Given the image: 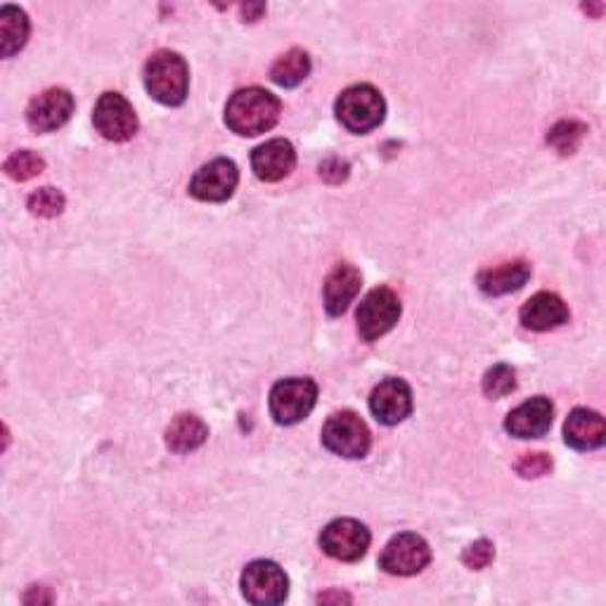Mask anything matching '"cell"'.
Listing matches in <instances>:
<instances>
[{"label":"cell","mask_w":606,"mask_h":606,"mask_svg":"<svg viewBox=\"0 0 606 606\" xmlns=\"http://www.w3.org/2000/svg\"><path fill=\"white\" fill-rule=\"evenodd\" d=\"M322 443L330 453L346 458V460H360L368 455L372 445V433L368 425L350 411L332 415L325 427H322Z\"/></svg>","instance_id":"obj_4"},{"label":"cell","mask_w":606,"mask_h":606,"mask_svg":"<svg viewBox=\"0 0 606 606\" xmlns=\"http://www.w3.org/2000/svg\"><path fill=\"white\" fill-rule=\"evenodd\" d=\"M296 166V152L294 145L285 138L268 140L251 152V168L259 180L263 182H277L287 178Z\"/></svg>","instance_id":"obj_15"},{"label":"cell","mask_w":606,"mask_h":606,"mask_svg":"<svg viewBox=\"0 0 606 606\" xmlns=\"http://www.w3.org/2000/svg\"><path fill=\"white\" fill-rule=\"evenodd\" d=\"M29 209L34 216L55 218L64 211V194L55 188H40L29 194Z\"/></svg>","instance_id":"obj_26"},{"label":"cell","mask_w":606,"mask_h":606,"mask_svg":"<svg viewBox=\"0 0 606 606\" xmlns=\"http://www.w3.org/2000/svg\"><path fill=\"white\" fill-rule=\"evenodd\" d=\"M334 111L346 131L363 135L375 131L384 121L387 103L377 88L360 83V86H350L340 95Z\"/></svg>","instance_id":"obj_3"},{"label":"cell","mask_w":606,"mask_h":606,"mask_svg":"<svg viewBox=\"0 0 606 606\" xmlns=\"http://www.w3.org/2000/svg\"><path fill=\"white\" fill-rule=\"evenodd\" d=\"M209 429L197 415H178L166 429V445L174 453H190L204 445Z\"/></svg>","instance_id":"obj_20"},{"label":"cell","mask_w":606,"mask_h":606,"mask_svg":"<svg viewBox=\"0 0 606 606\" xmlns=\"http://www.w3.org/2000/svg\"><path fill=\"white\" fill-rule=\"evenodd\" d=\"M516 472L524 478H540L552 472V458L545 453H526L516 462Z\"/></svg>","instance_id":"obj_28"},{"label":"cell","mask_w":606,"mask_h":606,"mask_svg":"<svg viewBox=\"0 0 606 606\" xmlns=\"http://www.w3.org/2000/svg\"><path fill=\"white\" fill-rule=\"evenodd\" d=\"M606 439V425L599 413L587 411V407H578L563 425V441L573 450H597L604 445Z\"/></svg>","instance_id":"obj_18"},{"label":"cell","mask_w":606,"mask_h":606,"mask_svg":"<svg viewBox=\"0 0 606 606\" xmlns=\"http://www.w3.org/2000/svg\"><path fill=\"white\" fill-rule=\"evenodd\" d=\"M265 12V5H245L242 8V15L247 17L245 22H257Z\"/></svg>","instance_id":"obj_30"},{"label":"cell","mask_w":606,"mask_h":606,"mask_svg":"<svg viewBox=\"0 0 606 606\" xmlns=\"http://www.w3.org/2000/svg\"><path fill=\"white\" fill-rule=\"evenodd\" d=\"M318 387L313 379L289 377L277 382L271 391V415L277 425H296L313 413Z\"/></svg>","instance_id":"obj_5"},{"label":"cell","mask_w":606,"mask_h":606,"mask_svg":"<svg viewBox=\"0 0 606 606\" xmlns=\"http://www.w3.org/2000/svg\"><path fill=\"white\" fill-rule=\"evenodd\" d=\"M320 178L328 182H342L348 178V164L342 159H328L320 164Z\"/></svg>","instance_id":"obj_29"},{"label":"cell","mask_w":606,"mask_h":606,"mask_svg":"<svg viewBox=\"0 0 606 606\" xmlns=\"http://www.w3.org/2000/svg\"><path fill=\"white\" fill-rule=\"evenodd\" d=\"M363 285V275L358 268L350 263H340L332 268V273L325 280V308L332 318L344 316L348 311L350 301L356 299Z\"/></svg>","instance_id":"obj_17"},{"label":"cell","mask_w":606,"mask_h":606,"mask_svg":"<svg viewBox=\"0 0 606 606\" xmlns=\"http://www.w3.org/2000/svg\"><path fill=\"white\" fill-rule=\"evenodd\" d=\"M587 133V126L581 121H559L552 131L547 133V143L552 145L559 154H573L581 147L583 138Z\"/></svg>","instance_id":"obj_23"},{"label":"cell","mask_w":606,"mask_h":606,"mask_svg":"<svg viewBox=\"0 0 606 606\" xmlns=\"http://www.w3.org/2000/svg\"><path fill=\"white\" fill-rule=\"evenodd\" d=\"M401 318V299L389 287L372 289L358 306V332L365 342H377L393 330Z\"/></svg>","instance_id":"obj_6"},{"label":"cell","mask_w":606,"mask_h":606,"mask_svg":"<svg viewBox=\"0 0 606 606\" xmlns=\"http://www.w3.org/2000/svg\"><path fill=\"white\" fill-rule=\"evenodd\" d=\"M528 277H531V265L526 261H512L496 268H486V271L478 273L476 282H478V289H482L486 296H504V294L519 292L526 285Z\"/></svg>","instance_id":"obj_19"},{"label":"cell","mask_w":606,"mask_h":606,"mask_svg":"<svg viewBox=\"0 0 606 606\" xmlns=\"http://www.w3.org/2000/svg\"><path fill=\"white\" fill-rule=\"evenodd\" d=\"M320 602H350V597L342 595V592H332V595H320Z\"/></svg>","instance_id":"obj_31"},{"label":"cell","mask_w":606,"mask_h":606,"mask_svg":"<svg viewBox=\"0 0 606 606\" xmlns=\"http://www.w3.org/2000/svg\"><path fill=\"white\" fill-rule=\"evenodd\" d=\"M239 182V171L230 159H214L194 174L190 194L200 202H225L230 200Z\"/></svg>","instance_id":"obj_12"},{"label":"cell","mask_w":606,"mask_h":606,"mask_svg":"<svg viewBox=\"0 0 606 606\" xmlns=\"http://www.w3.org/2000/svg\"><path fill=\"white\" fill-rule=\"evenodd\" d=\"M431 561L429 543L417 533H401L393 538L379 559L382 567L391 575H417L425 571Z\"/></svg>","instance_id":"obj_10"},{"label":"cell","mask_w":606,"mask_h":606,"mask_svg":"<svg viewBox=\"0 0 606 606\" xmlns=\"http://www.w3.org/2000/svg\"><path fill=\"white\" fill-rule=\"evenodd\" d=\"M569 306L552 292H540L531 296L524 308H521V322H524L526 330L533 332L557 330L563 322H569Z\"/></svg>","instance_id":"obj_16"},{"label":"cell","mask_w":606,"mask_h":606,"mask_svg":"<svg viewBox=\"0 0 606 606\" xmlns=\"http://www.w3.org/2000/svg\"><path fill=\"white\" fill-rule=\"evenodd\" d=\"M555 405L545 396H535L507 415L504 429L516 439H540L552 427Z\"/></svg>","instance_id":"obj_14"},{"label":"cell","mask_w":606,"mask_h":606,"mask_svg":"<svg viewBox=\"0 0 606 606\" xmlns=\"http://www.w3.org/2000/svg\"><path fill=\"white\" fill-rule=\"evenodd\" d=\"M370 411L377 421H382L387 427L401 425L405 417L413 413V391L403 379H384L382 384H377L370 396Z\"/></svg>","instance_id":"obj_13"},{"label":"cell","mask_w":606,"mask_h":606,"mask_svg":"<svg viewBox=\"0 0 606 606\" xmlns=\"http://www.w3.org/2000/svg\"><path fill=\"white\" fill-rule=\"evenodd\" d=\"M26 38H29V20H26V12L5 5L0 10V44H3V58H12V55L20 52L26 46Z\"/></svg>","instance_id":"obj_21"},{"label":"cell","mask_w":606,"mask_h":606,"mask_svg":"<svg viewBox=\"0 0 606 606\" xmlns=\"http://www.w3.org/2000/svg\"><path fill=\"white\" fill-rule=\"evenodd\" d=\"M44 171H46V162L40 159L38 154H34L32 150H20L5 162V174L12 180H20V182L32 180Z\"/></svg>","instance_id":"obj_24"},{"label":"cell","mask_w":606,"mask_h":606,"mask_svg":"<svg viewBox=\"0 0 606 606\" xmlns=\"http://www.w3.org/2000/svg\"><path fill=\"white\" fill-rule=\"evenodd\" d=\"M492 559H496V547H492V543L486 540V538L472 543V545L462 552L464 567H470V569H474V571L486 569Z\"/></svg>","instance_id":"obj_27"},{"label":"cell","mask_w":606,"mask_h":606,"mask_svg":"<svg viewBox=\"0 0 606 606\" xmlns=\"http://www.w3.org/2000/svg\"><path fill=\"white\" fill-rule=\"evenodd\" d=\"M282 105L273 93L263 88L237 91L225 105V123L237 135L253 138L271 131L280 121Z\"/></svg>","instance_id":"obj_1"},{"label":"cell","mask_w":606,"mask_h":606,"mask_svg":"<svg viewBox=\"0 0 606 606\" xmlns=\"http://www.w3.org/2000/svg\"><path fill=\"white\" fill-rule=\"evenodd\" d=\"M308 74H311V58H308L306 50H299V48L280 55L271 69L273 81L282 88L299 86L301 81H306Z\"/></svg>","instance_id":"obj_22"},{"label":"cell","mask_w":606,"mask_h":606,"mask_svg":"<svg viewBox=\"0 0 606 606\" xmlns=\"http://www.w3.org/2000/svg\"><path fill=\"white\" fill-rule=\"evenodd\" d=\"M74 115V97L64 88H50L40 93L26 109V123L36 133L58 131Z\"/></svg>","instance_id":"obj_11"},{"label":"cell","mask_w":606,"mask_h":606,"mask_svg":"<svg viewBox=\"0 0 606 606\" xmlns=\"http://www.w3.org/2000/svg\"><path fill=\"white\" fill-rule=\"evenodd\" d=\"M370 531L356 519H336L320 535L322 552L340 561H358L370 547Z\"/></svg>","instance_id":"obj_9"},{"label":"cell","mask_w":606,"mask_h":606,"mask_svg":"<svg viewBox=\"0 0 606 606\" xmlns=\"http://www.w3.org/2000/svg\"><path fill=\"white\" fill-rule=\"evenodd\" d=\"M145 88L154 100L166 107L182 105L190 88L188 62L171 50L154 52L145 64Z\"/></svg>","instance_id":"obj_2"},{"label":"cell","mask_w":606,"mask_h":606,"mask_svg":"<svg viewBox=\"0 0 606 606\" xmlns=\"http://www.w3.org/2000/svg\"><path fill=\"white\" fill-rule=\"evenodd\" d=\"M97 133L111 143H126L138 133V117L133 105L119 93H105L93 109Z\"/></svg>","instance_id":"obj_8"},{"label":"cell","mask_w":606,"mask_h":606,"mask_svg":"<svg viewBox=\"0 0 606 606\" xmlns=\"http://www.w3.org/2000/svg\"><path fill=\"white\" fill-rule=\"evenodd\" d=\"M242 595L251 604L273 606L282 604L289 595V578L282 571L275 561H251L242 573Z\"/></svg>","instance_id":"obj_7"},{"label":"cell","mask_w":606,"mask_h":606,"mask_svg":"<svg viewBox=\"0 0 606 606\" xmlns=\"http://www.w3.org/2000/svg\"><path fill=\"white\" fill-rule=\"evenodd\" d=\"M516 389V375L510 365H496L484 377V393L488 399H502Z\"/></svg>","instance_id":"obj_25"}]
</instances>
